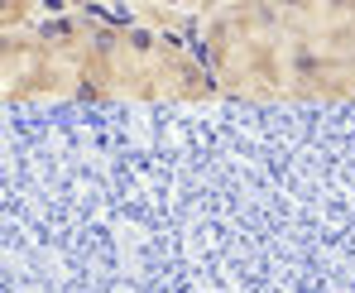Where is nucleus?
Wrapping results in <instances>:
<instances>
[{
    "label": "nucleus",
    "mask_w": 355,
    "mask_h": 293,
    "mask_svg": "<svg viewBox=\"0 0 355 293\" xmlns=\"http://www.w3.org/2000/svg\"><path fill=\"white\" fill-rule=\"evenodd\" d=\"M192 49L236 97H355V0H216Z\"/></svg>",
    "instance_id": "1"
},
{
    "label": "nucleus",
    "mask_w": 355,
    "mask_h": 293,
    "mask_svg": "<svg viewBox=\"0 0 355 293\" xmlns=\"http://www.w3.org/2000/svg\"><path fill=\"white\" fill-rule=\"evenodd\" d=\"M62 19H39L10 29L5 77L10 97L29 92H96V97H192L211 92V72L182 44L149 24H116L77 15L62 5Z\"/></svg>",
    "instance_id": "2"
},
{
    "label": "nucleus",
    "mask_w": 355,
    "mask_h": 293,
    "mask_svg": "<svg viewBox=\"0 0 355 293\" xmlns=\"http://www.w3.org/2000/svg\"><path fill=\"white\" fill-rule=\"evenodd\" d=\"M53 5H130V0H53Z\"/></svg>",
    "instance_id": "3"
}]
</instances>
